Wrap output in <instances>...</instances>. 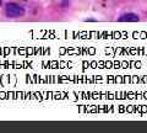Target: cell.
I'll return each instance as SVG.
<instances>
[{
  "mask_svg": "<svg viewBox=\"0 0 147 133\" xmlns=\"http://www.w3.org/2000/svg\"><path fill=\"white\" fill-rule=\"evenodd\" d=\"M1 4H3V1H1V0H0V6H1Z\"/></svg>",
  "mask_w": 147,
  "mask_h": 133,
  "instance_id": "3",
  "label": "cell"
},
{
  "mask_svg": "<svg viewBox=\"0 0 147 133\" xmlns=\"http://www.w3.org/2000/svg\"><path fill=\"white\" fill-rule=\"evenodd\" d=\"M119 21H121V22H125V21L136 22V21H139V16H137L136 14H125V15L120 16V19H119Z\"/></svg>",
  "mask_w": 147,
  "mask_h": 133,
  "instance_id": "2",
  "label": "cell"
},
{
  "mask_svg": "<svg viewBox=\"0 0 147 133\" xmlns=\"http://www.w3.org/2000/svg\"><path fill=\"white\" fill-rule=\"evenodd\" d=\"M5 12H6L7 17H20V16L25 15V9L21 5H18V4L9 3V4H6Z\"/></svg>",
  "mask_w": 147,
  "mask_h": 133,
  "instance_id": "1",
  "label": "cell"
}]
</instances>
